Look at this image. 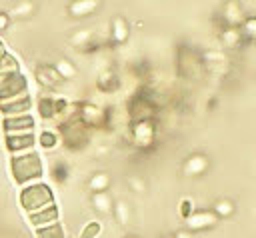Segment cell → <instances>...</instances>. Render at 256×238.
<instances>
[{
    "mask_svg": "<svg viewBox=\"0 0 256 238\" xmlns=\"http://www.w3.org/2000/svg\"><path fill=\"white\" fill-rule=\"evenodd\" d=\"M92 30H78L72 38H70V42L76 46V48H90L92 46Z\"/></svg>",
    "mask_w": 256,
    "mask_h": 238,
    "instance_id": "obj_31",
    "label": "cell"
},
{
    "mask_svg": "<svg viewBox=\"0 0 256 238\" xmlns=\"http://www.w3.org/2000/svg\"><path fill=\"white\" fill-rule=\"evenodd\" d=\"M10 24V16L6 12H0V30H6Z\"/></svg>",
    "mask_w": 256,
    "mask_h": 238,
    "instance_id": "obj_37",
    "label": "cell"
},
{
    "mask_svg": "<svg viewBox=\"0 0 256 238\" xmlns=\"http://www.w3.org/2000/svg\"><path fill=\"white\" fill-rule=\"evenodd\" d=\"M36 144V138L32 132H24V134H8L6 136V148L14 154H20V152H28L32 150Z\"/></svg>",
    "mask_w": 256,
    "mask_h": 238,
    "instance_id": "obj_10",
    "label": "cell"
},
{
    "mask_svg": "<svg viewBox=\"0 0 256 238\" xmlns=\"http://www.w3.org/2000/svg\"><path fill=\"white\" fill-rule=\"evenodd\" d=\"M128 238H134V236H128Z\"/></svg>",
    "mask_w": 256,
    "mask_h": 238,
    "instance_id": "obj_39",
    "label": "cell"
},
{
    "mask_svg": "<svg viewBox=\"0 0 256 238\" xmlns=\"http://www.w3.org/2000/svg\"><path fill=\"white\" fill-rule=\"evenodd\" d=\"M54 204V194L44 182L26 184V188L20 192V206L30 214L36 210H42L46 206Z\"/></svg>",
    "mask_w": 256,
    "mask_h": 238,
    "instance_id": "obj_2",
    "label": "cell"
},
{
    "mask_svg": "<svg viewBox=\"0 0 256 238\" xmlns=\"http://www.w3.org/2000/svg\"><path fill=\"white\" fill-rule=\"evenodd\" d=\"M18 72V64H16V58L8 52H0V82L4 78H8L10 74H16Z\"/></svg>",
    "mask_w": 256,
    "mask_h": 238,
    "instance_id": "obj_21",
    "label": "cell"
},
{
    "mask_svg": "<svg viewBox=\"0 0 256 238\" xmlns=\"http://www.w3.org/2000/svg\"><path fill=\"white\" fill-rule=\"evenodd\" d=\"M166 238H174V236H166Z\"/></svg>",
    "mask_w": 256,
    "mask_h": 238,
    "instance_id": "obj_38",
    "label": "cell"
},
{
    "mask_svg": "<svg viewBox=\"0 0 256 238\" xmlns=\"http://www.w3.org/2000/svg\"><path fill=\"white\" fill-rule=\"evenodd\" d=\"M32 14H34V4H32L30 0H20V2L8 12L10 18H28V16H32Z\"/></svg>",
    "mask_w": 256,
    "mask_h": 238,
    "instance_id": "obj_27",
    "label": "cell"
},
{
    "mask_svg": "<svg viewBox=\"0 0 256 238\" xmlns=\"http://www.w3.org/2000/svg\"><path fill=\"white\" fill-rule=\"evenodd\" d=\"M112 214H114V218H116L118 224L126 226V224L130 222V218H132V208H130V204H128L126 200H116Z\"/></svg>",
    "mask_w": 256,
    "mask_h": 238,
    "instance_id": "obj_22",
    "label": "cell"
},
{
    "mask_svg": "<svg viewBox=\"0 0 256 238\" xmlns=\"http://www.w3.org/2000/svg\"><path fill=\"white\" fill-rule=\"evenodd\" d=\"M36 238H66V234H64L62 224L60 222H54L50 226L36 228Z\"/></svg>",
    "mask_w": 256,
    "mask_h": 238,
    "instance_id": "obj_26",
    "label": "cell"
},
{
    "mask_svg": "<svg viewBox=\"0 0 256 238\" xmlns=\"http://www.w3.org/2000/svg\"><path fill=\"white\" fill-rule=\"evenodd\" d=\"M32 106V100L28 94L24 96H18V98H12V100H4L0 102V110L4 116H20V114H28Z\"/></svg>",
    "mask_w": 256,
    "mask_h": 238,
    "instance_id": "obj_11",
    "label": "cell"
},
{
    "mask_svg": "<svg viewBox=\"0 0 256 238\" xmlns=\"http://www.w3.org/2000/svg\"><path fill=\"white\" fill-rule=\"evenodd\" d=\"M240 32L246 40H256V16H248L244 18L242 26H240Z\"/></svg>",
    "mask_w": 256,
    "mask_h": 238,
    "instance_id": "obj_32",
    "label": "cell"
},
{
    "mask_svg": "<svg viewBox=\"0 0 256 238\" xmlns=\"http://www.w3.org/2000/svg\"><path fill=\"white\" fill-rule=\"evenodd\" d=\"M100 234H102V222L100 220H88L82 226L78 238H100Z\"/></svg>",
    "mask_w": 256,
    "mask_h": 238,
    "instance_id": "obj_28",
    "label": "cell"
},
{
    "mask_svg": "<svg viewBox=\"0 0 256 238\" xmlns=\"http://www.w3.org/2000/svg\"><path fill=\"white\" fill-rule=\"evenodd\" d=\"M28 90V84H26V78L16 72V74H10L8 78H4L0 82V102L4 100H12V98H18V96H24Z\"/></svg>",
    "mask_w": 256,
    "mask_h": 238,
    "instance_id": "obj_6",
    "label": "cell"
},
{
    "mask_svg": "<svg viewBox=\"0 0 256 238\" xmlns=\"http://www.w3.org/2000/svg\"><path fill=\"white\" fill-rule=\"evenodd\" d=\"M54 68L58 70V74H60L62 80H72V78L76 76V66H74L70 60H66V58H60V60L54 64Z\"/></svg>",
    "mask_w": 256,
    "mask_h": 238,
    "instance_id": "obj_29",
    "label": "cell"
},
{
    "mask_svg": "<svg viewBox=\"0 0 256 238\" xmlns=\"http://www.w3.org/2000/svg\"><path fill=\"white\" fill-rule=\"evenodd\" d=\"M208 168H210V160L206 154H192L182 164V174L188 178H198V176L206 174Z\"/></svg>",
    "mask_w": 256,
    "mask_h": 238,
    "instance_id": "obj_8",
    "label": "cell"
},
{
    "mask_svg": "<svg viewBox=\"0 0 256 238\" xmlns=\"http://www.w3.org/2000/svg\"><path fill=\"white\" fill-rule=\"evenodd\" d=\"M110 34H112V42L114 44H124L130 36V26L122 16H114L112 26H110Z\"/></svg>",
    "mask_w": 256,
    "mask_h": 238,
    "instance_id": "obj_18",
    "label": "cell"
},
{
    "mask_svg": "<svg viewBox=\"0 0 256 238\" xmlns=\"http://www.w3.org/2000/svg\"><path fill=\"white\" fill-rule=\"evenodd\" d=\"M174 238H194V232H190L188 228H180L174 232Z\"/></svg>",
    "mask_w": 256,
    "mask_h": 238,
    "instance_id": "obj_36",
    "label": "cell"
},
{
    "mask_svg": "<svg viewBox=\"0 0 256 238\" xmlns=\"http://www.w3.org/2000/svg\"><path fill=\"white\" fill-rule=\"evenodd\" d=\"M58 208L54 206V204H50V206H46V208H42V210H36V212H30L28 214V220H30V224L34 226V228H42V226H50V224H54V222H58Z\"/></svg>",
    "mask_w": 256,
    "mask_h": 238,
    "instance_id": "obj_12",
    "label": "cell"
},
{
    "mask_svg": "<svg viewBox=\"0 0 256 238\" xmlns=\"http://www.w3.org/2000/svg\"><path fill=\"white\" fill-rule=\"evenodd\" d=\"M78 120L88 126V128H96V126H104L106 124V112L94 104H80L78 108Z\"/></svg>",
    "mask_w": 256,
    "mask_h": 238,
    "instance_id": "obj_7",
    "label": "cell"
},
{
    "mask_svg": "<svg viewBox=\"0 0 256 238\" xmlns=\"http://www.w3.org/2000/svg\"><path fill=\"white\" fill-rule=\"evenodd\" d=\"M0 52H2V50H0Z\"/></svg>",
    "mask_w": 256,
    "mask_h": 238,
    "instance_id": "obj_40",
    "label": "cell"
},
{
    "mask_svg": "<svg viewBox=\"0 0 256 238\" xmlns=\"http://www.w3.org/2000/svg\"><path fill=\"white\" fill-rule=\"evenodd\" d=\"M118 86H120L118 76H116L112 70H106V72L100 74V78H98V88H100L102 92H114Z\"/></svg>",
    "mask_w": 256,
    "mask_h": 238,
    "instance_id": "obj_24",
    "label": "cell"
},
{
    "mask_svg": "<svg viewBox=\"0 0 256 238\" xmlns=\"http://www.w3.org/2000/svg\"><path fill=\"white\" fill-rule=\"evenodd\" d=\"M38 142H40V146H42L44 150H54V148L58 146L60 138H58V134L52 132V130H42L40 136H38Z\"/></svg>",
    "mask_w": 256,
    "mask_h": 238,
    "instance_id": "obj_30",
    "label": "cell"
},
{
    "mask_svg": "<svg viewBox=\"0 0 256 238\" xmlns=\"http://www.w3.org/2000/svg\"><path fill=\"white\" fill-rule=\"evenodd\" d=\"M154 114V106L148 102L146 96H136L130 100V116L134 122L138 120H152Z\"/></svg>",
    "mask_w": 256,
    "mask_h": 238,
    "instance_id": "obj_13",
    "label": "cell"
},
{
    "mask_svg": "<svg viewBox=\"0 0 256 238\" xmlns=\"http://www.w3.org/2000/svg\"><path fill=\"white\" fill-rule=\"evenodd\" d=\"M98 6H100V0H72L68 4V14L72 18H84L94 14Z\"/></svg>",
    "mask_w": 256,
    "mask_h": 238,
    "instance_id": "obj_16",
    "label": "cell"
},
{
    "mask_svg": "<svg viewBox=\"0 0 256 238\" xmlns=\"http://www.w3.org/2000/svg\"><path fill=\"white\" fill-rule=\"evenodd\" d=\"M194 210H196V208H194V202H192L190 198H182V200L178 202V214H180L182 220H186Z\"/></svg>",
    "mask_w": 256,
    "mask_h": 238,
    "instance_id": "obj_34",
    "label": "cell"
},
{
    "mask_svg": "<svg viewBox=\"0 0 256 238\" xmlns=\"http://www.w3.org/2000/svg\"><path fill=\"white\" fill-rule=\"evenodd\" d=\"M212 210L216 212L218 218H230L236 212V206H234V202L230 198H220V200H216L212 204Z\"/></svg>",
    "mask_w": 256,
    "mask_h": 238,
    "instance_id": "obj_25",
    "label": "cell"
},
{
    "mask_svg": "<svg viewBox=\"0 0 256 238\" xmlns=\"http://www.w3.org/2000/svg\"><path fill=\"white\" fill-rule=\"evenodd\" d=\"M68 174H70V170H68V166L64 162H54V166H52V178L58 184H64L68 180Z\"/></svg>",
    "mask_w": 256,
    "mask_h": 238,
    "instance_id": "obj_33",
    "label": "cell"
},
{
    "mask_svg": "<svg viewBox=\"0 0 256 238\" xmlns=\"http://www.w3.org/2000/svg\"><path fill=\"white\" fill-rule=\"evenodd\" d=\"M132 142L138 148H150L154 144V136H156V126L152 120H138L132 122Z\"/></svg>",
    "mask_w": 256,
    "mask_h": 238,
    "instance_id": "obj_5",
    "label": "cell"
},
{
    "mask_svg": "<svg viewBox=\"0 0 256 238\" xmlns=\"http://www.w3.org/2000/svg\"><path fill=\"white\" fill-rule=\"evenodd\" d=\"M4 130L6 134H24L34 130V118L30 114L20 116H6L4 118Z\"/></svg>",
    "mask_w": 256,
    "mask_h": 238,
    "instance_id": "obj_9",
    "label": "cell"
},
{
    "mask_svg": "<svg viewBox=\"0 0 256 238\" xmlns=\"http://www.w3.org/2000/svg\"><path fill=\"white\" fill-rule=\"evenodd\" d=\"M128 186H130V190H134V192H138V194L146 192V182H144L140 176H130V178H128Z\"/></svg>",
    "mask_w": 256,
    "mask_h": 238,
    "instance_id": "obj_35",
    "label": "cell"
},
{
    "mask_svg": "<svg viewBox=\"0 0 256 238\" xmlns=\"http://www.w3.org/2000/svg\"><path fill=\"white\" fill-rule=\"evenodd\" d=\"M90 202H92L94 212H98V214H112V210H114V200L108 194V190L106 192H94Z\"/></svg>",
    "mask_w": 256,
    "mask_h": 238,
    "instance_id": "obj_19",
    "label": "cell"
},
{
    "mask_svg": "<svg viewBox=\"0 0 256 238\" xmlns=\"http://www.w3.org/2000/svg\"><path fill=\"white\" fill-rule=\"evenodd\" d=\"M222 20L226 22V28H240L244 22V12L236 0H228L222 8Z\"/></svg>",
    "mask_w": 256,
    "mask_h": 238,
    "instance_id": "obj_14",
    "label": "cell"
},
{
    "mask_svg": "<svg viewBox=\"0 0 256 238\" xmlns=\"http://www.w3.org/2000/svg\"><path fill=\"white\" fill-rule=\"evenodd\" d=\"M108 186H110V176H108L106 172H96V174H92L90 180H88V188H90L92 194H94V192H106Z\"/></svg>",
    "mask_w": 256,
    "mask_h": 238,
    "instance_id": "obj_23",
    "label": "cell"
},
{
    "mask_svg": "<svg viewBox=\"0 0 256 238\" xmlns=\"http://www.w3.org/2000/svg\"><path fill=\"white\" fill-rule=\"evenodd\" d=\"M60 136L70 150H80L88 144V126H84L78 118L66 120L60 124Z\"/></svg>",
    "mask_w": 256,
    "mask_h": 238,
    "instance_id": "obj_3",
    "label": "cell"
},
{
    "mask_svg": "<svg viewBox=\"0 0 256 238\" xmlns=\"http://www.w3.org/2000/svg\"><path fill=\"white\" fill-rule=\"evenodd\" d=\"M64 108H66V102L64 100H56L52 96H44L38 102V112H40V116L44 120H50V118L60 116L64 112Z\"/></svg>",
    "mask_w": 256,
    "mask_h": 238,
    "instance_id": "obj_15",
    "label": "cell"
},
{
    "mask_svg": "<svg viewBox=\"0 0 256 238\" xmlns=\"http://www.w3.org/2000/svg\"><path fill=\"white\" fill-rule=\"evenodd\" d=\"M36 80H38L42 86H46V88H56V86L62 82L58 70H56L52 64H42V66H38V68H36Z\"/></svg>",
    "mask_w": 256,
    "mask_h": 238,
    "instance_id": "obj_17",
    "label": "cell"
},
{
    "mask_svg": "<svg viewBox=\"0 0 256 238\" xmlns=\"http://www.w3.org/2000/svg\"><path fill=\"white\" fill-rule=\"evenodd\" d=\"M244 36L240 32V28H224L220 32V42L224 48H238L242 44Z\"/></svg>",
    "mask_w": 256,
    "mask_h": 238,
    "instance_id": "obj_20",
    "label": "cell"
},
{
    "mask_svg": "<svg viewBox=\"0 0 256 238\" xmlns=\"http://www.w3.org/2000/svg\"><path fill=\"white\" fill-rule=\"evenodd\" d=\"M10 170L18 184H30L32 180H38L42 176L44 166H42V158L34 150H28L12 156Z\"/></svg>",
    "mask_w": 256,
    "mask_h": 238,
    "instance_id": "obj_1",
    "label": "cell"
},
{
    "mask_svg": "<svg viewBox=\"0 0 256 238\" xmlns=\"http://www.w3.org/2000/svg\"><path fill=\"white\" fill-rule=\"evenodd\" d=\"M184 222H186V228L190 232H204V230L214 228L220 222V218L216 216V212L212 208H198Z\"/></svg>",
    "mask_w": 256,
    "mask_h": 238,
    "instance_id": "obj_4",
    "label": "cell"
}]
</instances>
